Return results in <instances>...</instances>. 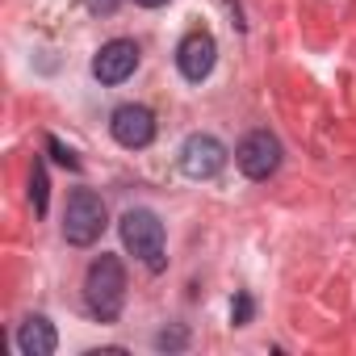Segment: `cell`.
<instances>
[{"label": "cell", "instance_id": "8992f818", "mask_svg": "<svg viewBox=\"0 0 356 356\" xmlns=\"http://www.w3.org/2000/svg\"><path fill=\"white\" fill-rule=\"evenodd\" d=\"M214 63H218V42H214L206 30L185 34L181 47H176V67H181V76L193 80V84H202V80L214 72Z\"/></svg>", "mask_w": 356, "mask_h": 356}, {"label": "cell", "instance_id": "277c9868", "mask_svg": "<svg viewBox=\"0 0 356 356\" xmlns=\"http://www.w3.org/2000/svg\"><path fill=\"white\" fill-rule=\"evenodd\" d=\"M235 163L248 181H268V176L281 168V143L268 130H252L239 147H235Z\"/></svg>", "mask_w": 356, "mask_h": 356}, {"label": "cell", "instance_id": "52a82bcc", "mask_svg": "<svg viewBox=\"0 0 356 356\" xmlns=\"http://www.w3.org/2000/svg\"><path fill=\"white\" fill-rule=\"evenodd\" d=\"M109 130L126 151H143L155 138V113L147 105H118L109 118Z\"/></svg>", "mask_w": 356, "mask_h": 356}, {"label": "cell", "instance_id": "30bf717a", "mask_svg": "<svg viewBox=\"0 0 356 356\" xmlns=\"http://www.w3.org/2000/svg\"><path fill=\"white\" fill-rule=\"evenodd\" d=\"M47 168L42 163H34V172H30V202H34V210L38 214H47Z\"/></svg>", "mask_w": 356, "mask_h": 356}, {"label": "cell", "instance_id": "ba28073f", "mask_svg": "<svg viewBox=\"0 0 356 356\" xmlns=\"http://www.w3.org/2000/svg\"><path fill=\"white\" fill-rule=\"evenodd\" d=\"M134 67H138V47H134L130 38L105 42V47L97 51V59H92V76H97L101 84H122V80L134 76Z\"/></svg>", "mask_w": 356, "mask_h": 356}, {"label": "cell", "instance_id": "5bb4252c", "mask_svg": "<svg viewBox=\"0 0 356 356\" xmlns=\"http://www.w3.org/2000/svg\"><path fill=\"white\" fill-rule=\"evenodd\" d=\"M134 5H143V9H159V5H168V0H134Z\"/></svg>", "mask_w": 356, "mask_h": 356}, {"label": "cell", "instance_id": "9c48e42d", "mask_svg": "<svg viewBox=\"0 0 356 356\" xmlns=\"http://www.w3.org/2000/svg\"><path fill=\"white\" fill-rule=\"evenodd\" d=\"M17 343H22V352H26V356H51V352H55V343H59V335H55L51 318L30 314V318L22 323V331H17Z\"/></svg>", "mask_w": 356, "mask_h": 356}, {"label": "cell", "instance_id": "7a4b0ae2", "mask_svg": "<svg viewBox=\"0 0 356 356\" xmlns=\"http://www.w3.org/2000/svg\"><path fill=\"white\" fill-rule=\"evenodd\" d=\"M101 231H105V202L92 189H76L63 210V239L76 248H88L101 239Z\"/></svg>", "mask_w": 356, "mask_h": 356}, {"label": "cell", "instance_id": "4fadbf2b", "mask_svg": "<svg viewBox=\"0 0 356 356\" xmlns=\"http://www.w3.org/2000/svg\"><path fill=\"white\" fill-rule=\"evenodd\" d=\"M84 5H88L92 13H113V9H118V0H84Z\"/></svg>", "mask_w": 356, "mask_h": 356}, {"label": "cell", "instance_id": "8fae6325", "mask_svg": "<svg viewBox=\"0 0 356 356\" xmlns=\"http://www.w3.org/2000/svg\"><path fill=\"white\" fill-rule=\"evenodd\" d=\"M47 147H51V155H55V159H59L63 168H80V159H76V155H72V151H67V147H63L59 138H47Z\"/></svg>", "mask_w": 356, "mask_h": 356}, {"label": "cell", "instance_id": "3957f363", "mask_svg": "<svg viewBox=\"0 0 356 356\" xmlns=\"http://www.w3.org/2000/svg\"><path fill=\"white\" fill-rule=\"evenodd\" d=\"M122 243L151 268H163V222L151 210H126L122 214Z\"/></svg>", "mask_w": 356, "mask_h": 356}, {"label": "cell", "instance_id": "7c38bea8", "mask_svg": "<svg viewBox=\"0 0 356 356\" xmlns=\"http://www.w3.org/2000/svg\"><path fill=\"white\" fill-rule=\"evenodd\" d=\"M231 318H235V327H243V323L252 318V298H248V293H239V298H235V306H231Z\"/></svg>", "mask_w": 356, "mask_h": 356}, {"label": "cell", "instance_id": "5b68a950", "mask_svg": "<svg viewBox=\"0 0 356 356\" xmlns=\"http://www.w3.org/2000/svg\"><path fill=\"white\" fill-rule=\"evenodd\" d=\"M227 163V147L214 134H189L181 147V172L189 181H214Z\"/></svg>", "mask_w": 356, "mask_h": 356}, {"label": "cell", "instance_id": "6da1fadb", "mask_svg": "<svg viewBox=\"0 0 356 356\" xmlns=\"http://www.w3.org/2000/svg\"><path fill=\"white\" fill-rule=\"evenodd\" d=\"M84 302L101 323H113L126 302V268L118 256H97L84 277Z\"/></svg>", "mask_w": 356, "mask_h": 356}]
</instances>
